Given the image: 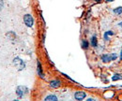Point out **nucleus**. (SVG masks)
I'll list each match as a JSON object with an SVG mask.
<instances>
[{"label":"nucleus","instance_id":"4468645a","mask_svg":"<svg viewBox=\"0 0 122 101\" xmlns=\"http://www.w3.org/2000/svg\"><path fill=\"white\" fill-rule=\"evenodd\" d=\"M3 6H4V3H3L2 0H0V10H1V9L3 8Z\"/></svg>","mask_w":122,"mask_h":101},{"label":"nucleus","instance_id":"9d476101","mask_svg":"<svg viewBox=\"0 0 122 101\" xmlns=\"http://www.w3.org/2000/svg\"><path fill=\"white\" fill-rule=\"evenodd\" d=\"M119 80H122V75H120V74H115V75L112 77V81H113V82L119 81Z\"/></svg>","mask_w":122,"mask_h":101},{"label":"nucleus","instance_id":"6e6552de","mask_svg":"<svg viewBox=\"0 0 122 101\" xmlns=\"http://www.w3.org/2000/svg\"><path fill=\"white\" fill-rule=\"evenodd\" d=\"M38 73L40 75L41 78H43L44 75H43V71H42V67H41V64L40 61H38Z\"/></svg>","mask_w":122,"mask_h":101},{"label":"nucleus","instance_id":"a211bd4d","mask_svg":"<svg viewBox=\"0 0 122 101\" xmlns=\"http://www.w3.org/2000/svg\"><path fill=\"white\" fill-rule=\"evenodd\" d=\"M107 2H113V1H115V0H106Z\"/></svg>","mask_w":122,"mask_h":101},{"label":"nucleus","instance_id":"2eb2a0df","mask_svg":"<svg viewBox=\"0 0 122 101\" xmlns=\"http://www.w3.org/2000/svg\"><path fill=\"white\" fill-rule=\"evenodd\" d=\"M86 101H96V100H95V99H93V98H88Z\"/></svg>","mask_w":122,"mask_h":101},{"label":"nucleus","instance_id":"20e7f679","mask_svg":"<svg viewBox=\"0 0 122 101\" xmlns=\"http://www.w3.org/2000/svg\"><path fill=\"white\" fill-rule=\"evenodd\" d=\"M13 63H14V66H15L19 70L24 69V68H25V62H24L22 59H20V58H15V59H14V61H13Z\"/></svg>","mask_w":122,"mask_h":101},{"label":"nucleus","instance_id":"ddd939ff","mask_svg":"<svg viewBox=\"0 0 122 101\" xmlns=\"http://www.w3.org/2000/svg\"><path fill=\"white\" fill-rule=\"evenodd\" d=\"M104 40H106V41H108V40H109V35L107 34L106 32L104 33Z\"/></svg>","mask_w":122,"mask_h":101},{"label":"nucleus","instance_id":"0eeeda50","mask_svg":"<svg viewBox=\"0 0 122 101\" xmlns=\"http://www.w3.org/2000/svg\"><path fill=\"white\" fill-rule=\"evenodd\" d=\"M44 101H57V96L55 95H49L45 97Z\"/></svg>","mask_w":122,"mask_h":101},{"label":"nucleus","instance_id":"39448f33","mask_svg":"<svg viewBox=\"0 0 122 101\" xmlns=\"http://www.w3.org/2000/svg\"><path fill=\"white\" fill-rule=\"evenodd\" d=\"M74 97L75 99L78 101H82L84 100L86 97V95L85 92H76L75 95H74Z\"/></svg>","mask_w":122,"mask_h":101},{"label":"nucleus","instance_id":"f03ea898","mask_svg":"<svg viewBox=\"0 0 122 101\" xmlns=\"http://www.w3.org/2000/svg\"><path fill=\"white\" fill-rule=\"evenodd\" d=\"M117 58V53H111V54H102V60L103 63H109L111 61H115Z\"/></svg>","mask_w":122,"mask_h":101},{"label":"nucleus","instance_id":"423d86ee","mask_svg":"<svg viewBox=\"0 0 122 101\" xmlns=\"http://www.w3.org/2000/svg\"><path fill=\"white\" fill-rule=\"evenodd\" d=\"M50 85L53 88H58L61 85V82L60 81H58V80H55V81H52L50 82Z\"/></svg>","mask_w":122,"mask_h":101},{"label":"nucleus","instance_id":"dca6fc26","mask_svg":"<svg viewBox=\"0 0 122 101\" xmlns=\"http://www.w3.org/2000/svg\"><path fill=\"white\" fill-rule=\"evenodd\" d=\"M120 60L122 61V50H121V52H120Z\"/></svg>","mask_w":122,"mask_h":101},{"label":"nucleus","instance_id":"9b49d317","mask_svg":"<svg viewBox=\"0 0 122 101\" xmlns=\"http://www.w3.org/2000/svg\"><path fill=\"white\" fill-rule=\"evenodd\" d=\"M114 13L116 15H121L122 14V7H117L114 9Z\"/></svg>","mask_w":122,"mask_h":101},{"label":"nucleus","instance_id":"f257e3e1","mask_svg":"<svg viewBox=\"0 0 122 101\" xmlns=\"http://www.w3.org/2000/svg\"><path fill=\"white\" fill-rule=\"evenodd\" d=\"M28 93V89L25 86H18L16 89V95L19 98H23Z\"/></svg>","mask_w":122,"mask_h":101},{"label":"nucleus","instance_id":"aec40b11","mask_svg":"<svg viewBox=\"0 0 122 101\" xmlns=\"http://www.w3.org/2000/svg\"><path fill=\"white\" fill-rule=\"evenodd\" d=\"M12 101H19V100H12Z\"/></svg>","mask_w":122,"mask_h":101},{"label":"nucleus","instance_id":"f8f14e48","mask_svg":"<svg viewBox=\"0 0 122 101\" xmlns=\"http://www.w3.org/2000/svg\"><path fill=\"white\" fill-rule=\"evenodd\" d=\"M97 44H98V40H97V38L95 37V36H93L91 38V45L93 47H96L97 46Z\"/></svg>","mask_w":122,"mask_h":101},{"label":"nucleus","instance_id":"f3484780","mask_svg":"<svg viewBox=\"0 0 122 101\" xmlns=\"http://www.w3.org/2000/svg\"><path fill=\"white\" fill-rule=\"evenodd\" d=\"M118 25H119L120 27H122V22H120V23H118Z\"/></svg>","mask_w":122,"mask_h":101},{"label":"nucleus","instance_id":"7ed1b4c3","mask_svg":"<svg viewBox=\"0 0 122 101\" xmlns=\"http://www.w3.org/2000/svg\"><path fill=\"white\" fill-rule=\"evenodd\" d=\"M24 22L28 27H32L34 24V19L30 14H25L24 16Z\"/></svg>","mask_w":122,"mask_h":101},{"label":"nucleus","instance_id":"1a4fd4ad","mask_svg":"<svg viewBox=\"0 0 122 101\" xmlns=\"http://www.w3.org/2000/svg\"><path fill=\"white\" fill-rule=\"evenodd\" d=\"M88 47H89V43H88V41H87V40H86V39L82 40V48H83L84 50L88 49Z\"/></svg>","mask_w":122,"mask_h":101},{"label":"nucleus","instance_id":"6ab92c4d","mask_svg":"<svg viewBox=\"0 0 122 101\" xmlns=\"http://www.w3.org/2000/svg\"><path fill=\"white\" fill-rule=\"evenodd\" d=\"M95 1H97V2H100V1H102V0H95Z\"/></svg>","mask_w":122,"mask_h":101}]
</instances>
